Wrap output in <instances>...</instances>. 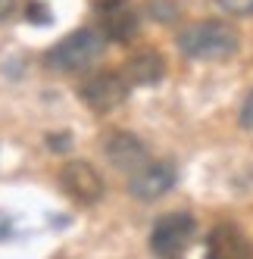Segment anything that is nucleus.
I'll return each instance as SVG.
<instances>
[{"instance_id":"obj_11","label":"nucleus","mask_w":253,"mask_h":259,"mask_svg":"<svg viewBox=\"0 0 253 259\" xmlns=\"http://www.w3.org/2000/svg\"><path fill=\"white\" fill-rule=\"evenodd\" d=\"M147 16L153 22H175L178 7H175V0H147Z\"/></svg>"},{"instance_id":"obj_1","label":"nucleus","mask_w":253,"mask_h":259,"mask_svg":"<svg viewBox=\"0 0 253 259\" xmlns=\"http://www.w3.org/2000/svg\"><path fill=\"white\" fill-rule=\"evenodd\" d=\"M178 50L185 53L188 60L197 63H222L228 57H234L241 47V34L234 25L222 22V19H200L191 22L178 31L175 38Z\"/></svg>"},{"instance_id":"obj_9","label":"nucleus","mask_w":253,"mask_h":259,"mask_svg":"<svg viewBox=\"0 0 253 259\" xmlns=\"http://www.w3.org/2000/svg\"><path fill=\"white\" fill-rule=\"evenodd\" d=\"M206 259H253V244L238 225L219 222L206 237Z\"/></svg>"},{"instance_id":"obj_7","label":"nucleus","mask_w":253,"mask_h":259,"mask_svg":"<svg viewBox=\"0 0 253 259\" xmlns=\"http://www.w3.org/2000/svg\"><path fill=\"white\" fill-rule=\"evenodd\" d=\"M103 156L110 159L113 169L129 172V175L150 162L147 144H144L141 138H135L132 132H110V135H106L103 138Z\"/></svg>"},{"instance_id":"obj_2","label":"nucleus","mask_w":253,"mask_h":259,"mask_svg":"<svg viewBox=\"0 0 253 259\" xmlns=\"http://www.w3.org/2000/svg\"><path fill=\"white\" fill-rule=\"evenodd\" d=\"M103 53V34L94 28H78L66 34L44 53V69L60 72V75H75V72L91 69Z\"/></svg>"},{"instance_id":"obj_13","label":"nucleus","mask_w":253,"mask_h":259,"mask_svg":"<svg viewBox=\"0 0 253 259\" xmlns=\"http://www.w3.org/2000/svg\"><path fill=\"white\" fill-rule=\"evenodd\" d=\"M238 122H241V128L244 132H253V91L244 97V106H241V116H238Z\"/></svg>"},{"instance_id":"obj_3","label":"nucleus","mask_w":253,"mask_h":259,"mask_svg":"<svg viewBox=\"0 0 253 259\" xmlns=\"http://www.w3.org/2000/svg\"><path fill=\"white\" fill-rule=\"evenodd\" d=\"M197 234V222L188 212H169L153 222L150 231V253L156 259H185L191 240Z\"/></svg>"},{"instance_id":"obj_5","label":"nucleus","mask_w":253,"mask_h":259,"mask_svg":"<svg viewBox=\"0 0 253 259\" xmlns=\"http://www.w3.org/2000/svg\"><path fill=\"white\" fill-rule=\"evenodd\" d=\"M175 165L166 162V159H156V162H147L141 165L138 172L129 175V194L138 200V203H153L159 197H166L172 188H175Z\"/></svg>"},{"instance_id":"obj_10","label":"nucleus","mask_w":253,"mask_h":259,"mask_svg":"<svg viewBox=\"0 0 253 259\" xmlns=\"http://www.w3.org/2000/svg\"><path fill=\"white\" fill-rule=\"evenodd\" d=\"M122 78L129 81V88H150L166 78V60L156 50H138L132 53L122 66Z\"/></svg>"},{"instance_id":"obj_14","label":"nucleus","mask_w":253,"mask_h":259,"mask_svg":"<svg viewBox=\"0 0 253 259\" xmlns=\"http://www.w3.org/2000/svg\"><path fill=\"white\" fill-rule=\"evenodd\" d=\"M28 19L31 22H50V10L44 4H28Z\"/></svg>"},{"instance_id":"obj_4","label":"nucleus","mask_w":253,"mask_h":259,"mask_svg":"<svg viewBox=\"0 0 253 259\" xmlns=\"http://www.w3.org/2000/svg\"><path fill=\"white\" fill-rule=\"evenodd\" d=\"M78 97L88 109H94V113L106 116L119 109L129 97V81L122 78V72H94V75H88L78 88Z\"/></svg>"},{"instance_id":"obj_17","label":"nucleus","mask_w":253,"mask_h":259,"mask_svg":"<svg viewBox=\"0 0 253 259\" xmlns=\"http://www.w3.org/2000/svg\"><path fill=\"white\" fill-rule=\"evenodd\" d=\"M69 144V138L63 135V138H50V147H66Z\"/></svg>"},{"instance_id":"obj_8","label":"nucleus","mask_w":253,"mask_h":259,"mask_svg":"<svg viewBox=\"0 0 253 259\" xmlns=\"http://www.w3.org/2000/svg\"><path fill=\"white\" fill-rule=\"evenodd\" d=\"M94 13H97V22L110 41L125 44L138 34V13L129 0H97Z\"/></svg>"},{"instance_id":"obj_16","label":"nucleus","mask_w":253,"mask_h":259,"mask_svg":"<svg viewBox=\"0 0 253 259\" xmlns=\"http://www.w3.org/2000/svg\"><path fill=\"white\" fill-rule=\"evenodd\" d=\"M10 231H13V222H10V219H7L4 212H0V240H4V237H7Z\"/></svg>"},{"instance_id":"obj_12","label":"nucleus","mask_w":253,"mask_h":259,"mask_svg":"<svg viewBox=\"0 0 253 259\" xmlns=\"http://www.w3.org/2000/svg\"><path fill=\"white\" fill-rule=\"evenodd\" d=\"M216 7L222 13H228V16H234V19L253 16V0H216Z\"/></svg>"},{"instance_id":"obj_6","label":"nucleus","mask_w":253,"mask_h":259,"mask_svg":"<svg viewBox=\"0 0 253 259\" xmlns=\"http://www.w3.org/2000/svg\"><path fill=\"white\" fill-rule=\"evenodd\" d=\"M60 188L72 197V200H78V203H97L103 197V178L100 172L94 169L91 162H85V159H72L66 162L63 169H60Z\"/></svg>"},{"instance_id":"obj_15","label":"nucleus","mask_w":253,"mask_h":259,"mask_svg":"<svg viewBox=\"0 0 253 259\" xmlns=\"http://www.w3.org/2000/svg\"><path fill=\"white\" fill-rule=\"evenodd\" d=\"M13 13H16V0H0V22L10 19Z\"/></svg>"}]
</instances>
